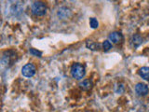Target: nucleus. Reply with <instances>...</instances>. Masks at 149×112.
<instances>
[{
  "instance_id": "nucleus-1",
  "label": "nucleus",
  "mask_w": 149,
  "mask_h": 112,
  "mask_svg": "<svg viewBox=\"0 0 149 112\" xmlns=\"http://www.w3.org/2000/svg\"><path fill=\"white\" fill-rule=\"evenodd\" d=\"M86 74L85 66L81 64H74L71 67V76L76 79H81Z\"/></svg>"
},
{
  "instance_id": "nucleus-2",
  "label": "nucleus",
  "mask_w": 149,
  "mask_h": 112,
  "mask_svg": "<svg viewBox=\"0 0 149 112\" xmlns=\"http://www.w3.org/2000/svg\"><path fill=\"white\" fill-rule=\"evenodd\" d=\"M47 9H48V7H47L46 3L42 1H36L32 5V12L34 13L36 16L45 15L47 12Z\"/></svg>"
},
{
  "instance_id": "nucleus-3",
  "label": "nucleus",
  "mask_w": 149,
  "mask_h": 112,
  "mask_svg": "<svg viewBox=\"0 0 149 112\" xmlns=\"http://www.w3.org/2000/svg\"><path fill=\"white\" fill-rule=\"evenodd\" d=\"M36 68L33 64H27L22 69V73L26 78H32L36 74Z\"/></svg>"
},
{
  "instance_id": "nucleus-4",
  "label": "nucleus",
  "mask_w": 149,
  "mask_h": 112,
  "mask_svg": "<svg viewBox=\"0 0 149 112\" xmlns=\"http://www.w3.org/2000/svg\"><path fill=\"white\" fill-rule=\"evenodd\" d=\"M135 92L138 95L140 96H144L146 95L148 92H149V89L147 87V85L143 83H138L136 84V86H135Z\"/></svg>"
},
{
  "instance_id": "nucleus-5",
  "label": "nucleus",
  "mask_w": 149,
  "mask_h": 112,
  "mask_svg": "<svg viewBox=\"0 0 149 112\" xmlns=\"http://www.w3.org/2000/svg\"><path fill=\"white\" fill-rule=\"evenodd\" d=\"M108 38H109L110 42L112 41V43L118 44L123 40V36L119 32H113V33H111V34L109 35Z\"/></svg>"
},
{
  "instance_id": "nucleus-6",
  "label": "nucleus",
  "mask_w": 149,
  "mask_h": 112,
  "mask_svg": "<svg viewBox=\"0 0 149 112\" xmlns=\"http://www.w3.org/2000/svg\"><path fill=\"white\" fill-rule=\"evenodd\" d=\"M93 86V83L91 79H83V80L79 83V87L82 89L83 91H88L91 90Z\"/></svg>"
},
{
  "instance_id": "nucleus-7",
  "label": "nucleus",
  "mask_w": 149,
  "mask_h": 112,
  "mask_svg": "<svg viewBox=\"0 0 149 112\" xmlns=\"http://www.w3.org/2000/svg\"><path fill=\"white\" fill-rule=\"evenodd\" d=\"M138 74L142 78L146 79V80H149V67L143 66L142 68H140L138 71Z\"/></svg>"
},
{
  "instance_id": "nucleus-8",
  "label": "nucleus",
  "mask_w": 149,
  "mask_h": 112,
  "mask_svg": "<svg viewBox=\"0 0 149 112\" xmlns=\"http://www.w3.org/2000/svg\"><path fill=\"white\" fill-rule=\"evenodd\" d=\"M143 43V38H142V36L136 34V35H134L132 36V44L133 45L134 48H138V47L141 45Z\"/></svg>"
},
{
  "instance_id": "nucleus-9",
  "label": "nucleus",
  "mask_w": 149,
  "mask_h": 112,
  "mask_svg": "<svg viewBox=\"0 0 149 112\" xmlns=\"http://www.w3.org/2000/svg\"><path fill=\"white\" fill-rule=\"evenodd\" d=\"M87 47L91 50H100L101 45L99 43H96V42H87Z\"/></svg>"
},
{
  "instance_id": "nucleus-10",
  "label": "nucleus",
  "mask_w": 149,
  "mask_h": 112,
  "mask_svg": "<svg viewBox=\"0 0 149 112\" xmlns=\"http://www.w3.org/2000/svg\"><path fill=\"white\" fill-rule=\"evenodd\" d=\"M111 48H112V44L109 40L104 41V43H102V50H104V51H108L111 50Z\"/></svg>"
},
{
  "instance_id": "nucleus-11",
  "label": "nucleus",
  "mask_w": 149,
  "mask_h": 112,
  "mask_svg": "<svg viewBox=\"0 0 149 112\" xmlns=\"http://www.w3.org/2000/svg\"><path fill=\"white\" fill-rule=\"evenodd\" d=\"M90 24H91V28L95 29V28H97L98 25H99V22H98V21L96 20L95 18H91L90 19Z\"/></svg>"
},
{
  "instance_id": "nucleus-12",
  "label": "nucleus",
  "mask_w": 149,
  "mask_h": 112,
  "mask_svg": "<svg viewBox=\"0 0 149 112\" xmlns=\"http://www.w3.org/2000/svg\"><path fill=\"white\" fill-rule=\"evenodd\" d=\"M29 52H30L32 55L38 56V57H41V55H42V52H41V51L36 50V49H30V50H29Z\"/></svg>"
}]
</instances>
